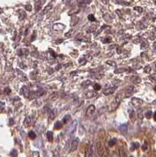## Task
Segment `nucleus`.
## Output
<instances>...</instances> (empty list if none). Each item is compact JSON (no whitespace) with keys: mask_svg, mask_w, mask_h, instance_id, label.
<instances>
[{"mask_svg":"<svg viewBox=\"0 0 156 157\" xmlns=\"http://www.w3.org/2000/svg\"><path fill=\"white\" fill-rule=\"evenodd\" d=\"M93 143L90 142L88 144L86 150V157H93Z\"/></svg>","mask_w":156,"mask_h":157,"instance_id":"1","label":"nucleus"},{"mask_svg":"<svg viewBox=\"0 0 156 157\" xmlns=\"http://www.w3.org/2000/svg\"><path fill=\"white\" fill-rule=\"evenodd\" d=\"M77 124H78V121L77 120H74L72 122V123L67 128V133L68 134H73V133H75V131L76 130V127H77Z\"/></svg>","mask_w":156,"mask_h":157,"instance_id":"2","label":"nucleus"},{"mask_svg":"<svg viewBox=\"0 0 156 157\" xmlns=\"http://www.w3.org/2000/svg\"><path fill=\"white\" fill-rule=\"evenodd\" d=\"M79 138H75L71 143V149H70V152H75L77 148H78V145H79Z\"/></svg>","mask_w":156,"mask_h":157,"instance_id":"3","label":"nucleus"},{"mask_svg":"<svg viewBox=\"0 0 156 157\" xmlns=\"http://www.w3.org/2000/svg\"><path fill=\"white\" fill-rule=\"evenodd\" d=\"M97 152H98L99 155L102 156L104 155V148L102 146V144H101V142L100 141H98L97 142Z\"/></svg>","mask_w":156,"mask_h":157,"instance_id":"4","label":"nucleus"},{"mask_svg":"<svg viewBox=\"0 0 156 157\" xmlns=\"http://www.w3.org/2000/svg\"><path fill=\"white\" fill-rule=\"evenodd\" d=\"M21 94H22V95H24V97H27V98H29V94H30V91H29V89L27 86H23L21 90Z\"/></svg>","mask_w":156,"mask_h":157,"instance_id":"5","label":"nucleus"},{"mask_svg":"<svg viewBox=\"0 0 156 157\" xmlns=\"http://www.w3.org/2000/svg\"><path fill=\"white\" fill-rule=\"evenodd\" d=\"M143 103V100L140 99V98H133L132 99V104L134 107L136 108H138L140 106V104H141Z\"/></svg>","mask_w":156,"mask_h":157,"instance_id":"6","label":"nucleus"},{"mask_svg":"<svg viewBox=\"0 0 156 157\" xmlns=\"http://www.w3.org/2000/svg\"><path fill=\"white\" fill-rule=\"evenodd\" d=\"M95 109H96V108H95V106H94V105L91 104L90 106H89V108H88L87 110H86V116H92L93 113H94Z\"/></svg>","mask_w":156,"mask_h":157,"instance_id":"7","label":"nucleus"},{"mask_svg":"<svg viewBox=\"0 0 156 157\" xmlns=\"http://www.w3.org/2000/svg\"><path fill=\"white\" fill-rule=\"evenodd\" d=\"M134 90H135V87H134L133 86H130L127 88V90H126V98H130V97L132 95V94H133Z\"/></svg>","mask_w":156,"mask_h":157,"instance_id":"8","label":"nucleus"},{"mask_svg":"<svg viewBox=\"0 0 156 157\" xmlns=\"http://www.w3.org/2000/svg\"><path fill=\"white\" fill-rule=\"evenodd\" d=\"M115 89H116V87H109V88L104 90V95H106V96H107V95H111V94H112V93L115 92Z\"/></svg>","mask_w":156,"mask_h":157,"instance_id":"9","label":"nucleus"},{"mask_svg":"<svg viewBox=\"0 0 156 157\" xmlns=\"http://www.w3.org/2000/svg\"><path fill=\"white\" fill-rule=\"evenodd\" d=\"M118 155H119V157H127V154L123 147L118 148Z\"/></svg>","mask_w":156,"mask_h":157,"instance_id":"10","label":"nucleus"},{"mask_svg":"<svg viewBox=\"0 0 156 157\" xmlns=\"http://www.w3.org/2000/svg\"><path fill=\"white\" fill-rule=\"evenodd\" d=\"M120 132L123 134H127V124H122L119 127Z\"/></svg>","mask_w":156,"mask_h":157,"instance_id":"11","label":"nucleus"},{"mask_svg":"<svg viewBox=\"0 0 156 157\" xmlns=\"http://www.w3.org/2000/svg\"><path fill=\"white\" fill-rule=\"evenodd\" d=\"M96 95H97V93H94L93 91H88L86 93V96L87 98H92L93 97H95Z\"/></svg>","mask_w":156,"mask_h":157,"instance_id":"12","label":"nucleus"},{"mask_svg":"<svg viewBox=\"0 0 156 157\" xmlns=\"http://www.w3.org/2000/svg\"><path fill=\"white\" fill-rule=\"evenodd\" d=\"M116 142H117V139L116 138H112V139H111L110 141H108V145L110 147H112L116 144Z\"/></svg>","mask_w":156,"mask_h":157,"instance_id":"13","label":"nucleus"},{"mask_svg":"<svg viewBox=\"0 0 156 157\" xmlns=\"http://www.w3.org/2000/svg\"><path fill=\"white\" fill-rule=\"evenodd\" d=\"M131 80H132V82L135 84H137L139 83H140V78L138 77V76H133L131 78Z\"/></svg>","mask_w":156,"mask_h":157,"instance_id":"14","label":"nucleus"},{"mask_svg":"<svg viewBox=\"0 0 156 157\" xmlns=\"http://www.w3.org/2000/svg\"><path fill=\"white\" fill-rule=\"evenodd\" d=\"M62 127H63V124H62L60 121H57V122L55 123V125H54V128H55V129H57V130L61 129Z\"/></svg>","mask_w":156,"mask_h":157,"instance_id":"15","label":"nucleus"},{"mask_svg":"<svg viewBox=\"0 0 156 157\" xmlns=\"http://www.w3.org/2000/svg\"><path fill=\"white\" fill-rule=\"evenodd\" d=\"M42 7V2L41 1H37L35 3V10L36 11H39Z\"/></svg>","mask_w":156,"mask_h":157,"instance_id":"16","label":"nucleus"},{"mask_svg":"<svg viewBox=\"0 0 156 157\" xmlns=\"http://www.w3.org/2000/svg\"><path fill=\"white\" fill-rule=\"evenodd\" d=\"M28 137L31 138V139H32V140H34V139H35V137H36V134L34 132V131H30L29 133H28Z\"/></svg>","mask_w":156,"mask_h":157,"instance_id":"17","label":"nucleus"},{"mask_svg":"<svg viewBox=\"0 0 156 157\" xmlns=\"http://www.w3.org/2000/svg\"><path fill=\"white\" fill-rule=\"evenodd\" d=\"M46 136H47V139L49 141H53V133L51 131H48L47 134H46Z\"/></svg>","mask_w":156,"mask_h":157,"instance_id":"18","label":"nucleus"},{"mask_svg":"<svg viewBox=\"0 0 156 157\" xmlns=\"http://www.w3.org/2000/svg\"><path fill=\"white\" fill-rule=\"evenodd\" d=\"M139 143L137 142H132V146L130 148V150H135L136 149L139 148Z\"/></svg>","mask_w":156,"mask_h":157,"instance_id":"19","label":"nucleus"},{"mask_svg":"<svg viewBox=\"0 0 156 157\" xmlns=\"http://www.w3.org/2000/svg\"><path fill=\"white\" fill-rule=\"evenodd\" d=\"M93 0H82V2L80 3L81 6H86L88 4H89Z\"/></svg>","mask_w":156,"mask_h":157,"instance_id":"20","label":"nucleus"},{"mask_svg":"<svg viewBox=\"0 0 156 157\" xmlns=\"http://www.w3.org/2000/svg\"><path fill=\"white\" fill-rule=\"evenodd\" d=\"M51 8H52V5H48V6H45V8L44 9V10H43V13H48L50 10H51Z\"/></svg>","mask_w":156,"mask_h":157,"instance_id":"21","label":"nucleus"},{"mask_svg":"<svg viewBox=\"0 0 156 157\" xmlns=\"http://www.w3.org/2000/svg\"><path fill=\"white\" fill-rule=\"evenodd\" d=\"M130 119H131L132 121H134V120H135V112L133 111V110L130 112Z\"/></svg>","mask_w":156,"mask_h":157,"instance_id":"22","label":"nucleus"},{"mask_svg":"<svg viewBox=\"0 0 156 157\" xmlns=\"http://www.w3.org/2000/svg\"><path fill=\"white\" fill-rule=\"evenodd\" d=\"M127 70L126 69H125V68H119V69H117L115 71V74H118V73H122L123 72H126Z\"/></svg>","mask_w":156,"mask_h":157,"instance_id":"23","label":"nucleus"},{"mask_svg":"<svg viewBox=\"0 0 156 157\" xmlns=\"http://www.w3.org/2000/svg\"><path fill=\"white\" fill-rule=\"evenodd\" d=\"M107 65H110L113 66V67H116V66H117L116 63L114 62V61H112V60H107Z\"/></svg>","mask_w":156,"mask_h":157,"instance_id":"24","label":"nucleus"},{"mask_svg":"<svg viewBox=\"0 0 156 157\" xmlns=\"http://www.w3.org/2000/svg\"><path fill=\"white\" fill-rule=\"evenodd\" d=\"M70 118H71V116H70L69 115L65 116V118L63 119V123H68V121L70 119Z\"/></svg>","mask_w":156,"mask_h":157,"instance_id":"25","label":"nucleus"},{"mask_svg":"<svg viewBox=\"0 0 156 157\" xmlns=\"http://www.w3.org/2000/svg\"><path fill=\"white\" fill-rule=\"evenodd\" d=\"M88 19L90 21H96V18H94V16H93V14H90L88 16Z\"/></svg>","mask_w":156,"mask_h":157,"instance_id":"26","label":"nucleus"},{"mask_svg":"<svg viewBox=\"0 0 156 157\" xmlns=\"http://www.w3.org/2000/svg\"><path fill=\"white\" fill-rule=\"evenodd\" d=\"M151 116H152V112H151V111H148V112H147L145 113V116H146V118H148V119H151Z\"/></svg>","mask_w":156,"mask_h":157,"instance_id":"27","label":"nucleus"},{"mask_svg":"<svg viewBox=\"0 0 156 157\" xmlns=\"http://www.w3.org/2000/svg\"><path fill=\"white\" fill-rule=\"evenodd\" d=\"M93 88H94V90H100V89H101V86L100 85V84H98V83H96L95 85H94V86H93Z\"/></svg>","mask_w":156,"mask_h":157,"instance_id":"28","label":"nucleus"},{"mask_svg":"<svg viewBox=\"0 0 156 157\" xmlns=\"http://www.w3.org/2000/svg\"><path fill=\"white\" fill-rule=\"evenodd\" d=\"M151 66H149V65H147V66L144 68V72H147V73H149V72H151Z\"/></svg>","mask_w":156,"mask_h":157,"instance_id":"29","label":"nucleus"},{"mask_svg":"<svg viewBox=\"0 0 156 157\" xmlns=\"http://www.w3.org/2000/svg\"><path fill=\"white\" fill-rule=\"evenodd\" d=\"M91 84V81H89V80H87V81H85L84 83H82V86H85V87H86V86H88L89 85H90Z\"/></svg>","mask_w":156,"mask_h":157,"instance_id":"30","label":"nucleus"},{"mask_svg":"<svg viewBox=\"0 0 156 157\" xmlns=\"http://www.w3.org/2000/svg\"><path fill=\"white\" fill-rule=\"evenodd\" d=\"M31 123V118L28 116V117H27L26 119H25V120H24V125H28L29 123Z\"/></svg>","mask_w":156,"mask_h":157,"instance_id":"31","label":"nucleus"},{"mask_svg":"<svg viewBox=\"0 0 156 157\" xmlns=\"http://www.w3.org/2000/svg\"><path fill=\"white\" fill-rule=\"evenodd\" d=\"M148 144L147 141H145L144 144V145L142 146V149H143V151H145V150L148 149Z\"/></svg>","mask_w":156,"mask_h":157,"instance_id":"32","label":"nucleus"},{"mask_svg":"<svg viewBox=\"0 0 156 157\" xmlns=\"http://www.w3.org/2000/svg\"><path fill=\"white\" fill-rule=\"evenodd\" d=\"M53 157H60V153H59V152L57 149L54 150V152H53Z\"/></svg>","mask_w":156,"mask_h":157,"instance_id":"33","label":"nucleus"},{"mask_svg":"<svg viewBox=\"0 0 156 157\" xmlns=\"http://www.w3.org/2000/svg\"><path fill=\"white\" fill-rule=\"evenodd\" d=\"M72 33H73V30H71V31H69L68 33H66L65 34V36L68 38V37H69V36H71V35H72Z\"/></svg>","mask_w":156,"mask_h":157,"instance_id":"34","label":"nucleus"},{"mask_svg":"<svg viewBox=\"0 0 156 157\" xmlns=\"http://www.w3.org/2000/svg\"><path fill=\"white\" fill-rule=\"evenodd\" d=\"M111 41H112L111 38H106V39H104V42L105 43H108V42H111Z\"/></svg>","mask_w":156,"mask_h":157,"instance_id":"35","label":"nucleus"},{"mask_svg":"<svg viewBox=\"0 0 156 157\" xmlns=\"http://www.w3.org/2000/svg\"><path fill=\"white\" fill-rule=\"evenodd\" d=\"M134 10H138L139 12H142V11H143V9H142L141 7H137V6L134 7Z\"/></svg>","mask_w":156,"mask_h":157,"instance_id":"36","label":"nucleus"},{"mask_svg":"<svg viewBox=\"0 0 156 157\" xmlns=\"http://www.w3.org/2000/svg\"><path fill=\"white\" fill-rule=\"evenodd\" d=\"M31 8H32V7H31V6H30V5L26 6V10H27L28 11H30V10H31Z\"/></svg>","mask_w":156,"mask_h":157,"instance_id":"37","label":"nucleus"},{"mask_svg":"<svg viewBox=\"0 0 156 157\" xmlns=\"http://www.w3.org/2000/svg\"><path fill=\"white\" fill-rule=\"evenodd\" d=\"M156 116V113L154 112V120L156 119V116Z\"/></svg>","mask_w":156,"mask_h":157,"instance_id":"38","label":"nucleus"},{"mask_svg":"<svg viewBox=\"0 0 156 157\" xmlns=\"http://www.w3.org/2000/svg\"><path fill=\"white\" fill-rule=\"evenodd\" d=\"M101 157H107V155H105V154L104 153V155H102Z\"/></svg>","mask_w":156,"mask_h":157,"instance_id":"39","label":"nucleus"},{"mask_svg":"<svg viewBox=\"0 0 156 157\" xmlns=\"http://www.w3.org/2000/svg\"><path fill=\"white\" fill-rule=\"evenodd\" d=\"M144 157H146V156H144Z\"/></svg>","mask_w":156,"mask_h":157,"instance_id":"40","label":"nucleus"}]
</instances>
